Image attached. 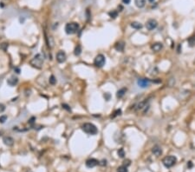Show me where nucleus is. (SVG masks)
<instances>
[{
	"mask_svg": "<svg viewBox=\"0 0 195 172\" xmlns=\"http://www.w3.org/2000/svg\"><path fill=\"white\" fill-rule=\"evenodd\" d=\"M82 131L89 135H96L98 133L96 126L91 123H85L84 124H82Z\"/></svg>",
	"mask_w": 195,
	"mask_h": 172,
	"instance_id": "f257e3e1",
	"label": "nucleus"
},
{
	"mask_svg": "<svg viewBox=\"0 0 195 172\" xmlns=\"http://www.w3.org/2000/svg\"><path fill=\"white\" fill-rule=\"evenodd\" d=\"M43 64H44V57L42 56L41 54L36 55L30 60V64L37 69H41Z\"/></svg>",
	"mask_w": 195,
	"mask_h": 172,
	"instance_id": "f03ea898",
	"label": "nucleus"
},
{
	"mask_svg": "<svg viewBox=\"0 0 195 172\" xmlns=\"http://www.w3.org/2000/svg\"><path fill=\"white\" fill-rule=\"evenodd\" d=\"M79 30V25L75 22H72V23H68L65 25V32L68 35L70 34H75Z\"/></svg>",
	"mask_w": 195,
	"mask_h": 172,
	"instance_id": "7ed1b4c3",
	"label": "nucleus"
},
{
	"mask_svg": "<svg viewBox=\"0 0 195 172\" xmlns=\"http://www.w3.org/2000/svg\"><path fill=\"white\" fill-rule=\"evenodd\" d=\"M176 157H175L174 156H167L166 157L163 159L162 163L166 166V168H171L172 166L174 165L175 163H176Z\"/></svg>",
	"mask_w": 195,
	"mask_h": 172,
	"instance_id": "20e7f679",
	"label": "nucleus"
},
{
	"mask_svg": "<svg viewBox=\"0 0 195 172\" xmlns=\"http://www.w3.org/2000/svg\"><path fill=\"white\" fill-rule=\"evenodd\" d=\"M106 63V58L102 54H99L96 57L95 60H94V64L96 65L98 68H101V67H103L104 64Z\"/></svg>",
	"mask_w": 195,
	"mask_h": 172,
	"instance_id": "39448f33",
	"label": "nucleus"
},
{
	"mask_svg": "<svg viewBox=\"0 0 195 172\" xmlns=\"http://www.w3.org/2000/svg\"><path fill=\"white\" fill-rule=\"evenodd\" d=\"M150 83H151V81L147 78H139L138 79V81H137V83H138V85H139V87H141V88L148 87Z\"/></svg>",
	"mask_w": 195,
	"mask_h": 172,
	"instance_id": "423d86ee",
	"label": "nucleus"
},
{
	"mask_svg": "<svg viewBox=\"0 0 195 172\" xmlns=\"http://www.w3.org/2000/svg\"><path fill=\"white\" fill-rule=\"evenodd\" d=\"M157 26H158L157 21L154 20V19H149V20L147 22V24H146V27H147V30H149V31H153V30L155 29Z\"/></svg>",
	"mask_w": 195,
	"mask_h": 172,
	"instance_id": "0eeeda50",
	"label": "nucleus"
},
{
	"mask_svg": "<svg viewBox=\"0 0 195 172\" xmlns=\"http://www.w3.org/2000/svg\"><path fill=\"white\" fill-rule=\"evenodd\" d=\"M66 53L62 50H59L57 53H56V60L58 63H64L66 61Z\"/></svg>",
	"mask_w": 195,
	"mask_h": 172,
	"instance_id": "6e6552de",
	"label": "nucleus"
},
{
	"mask_svg": "<svg viewBox=\"0 0 195 172\" xmlns=\"http://www.w3.org/2000/svg\"><path fill=\"white\" fill-rule=\"evenodd\" d=\"M99 164L100 162H98V160L95 159V158H90V159H88L86 161V166L88 168H94Z\"/></svg>",
	"mask_w": 195,
	"mask_h": 172,
	"instance_id": "1a4fd4ad",
	"label": "nucleus"
},
{
	"mask_svg": "<svg viewBox=\"0 0 195 172\" xmlns=\"http://www.w3.org/2000/svg\"><path fill=\"white\" fill-rule=\"evenodd\" d=\"M148 107H149V105H148V104H147V101H143V102H141L140 104H138V105H137V107H136V109H135V110H136L137 111L144 110V112H146V110H147Z\"/></svg>",
	"mask_w": 195,
	"mask_h": 172,
	"instance_id": "9d476101",
	"label": "nucleus"
},
{
	"mask_svg": "<svg viewBox=\"0 0 195 172\" xmlns=\"http://www.w3.org/2000/svg\"><path fill=\"white\" fill-rule=\"evenodd\" d=\"M17 83H18V78L16 77L15 76H11V77L7 80V83H8V85H10V87H13L15 85H17Z\"/></svg>",
	"mask_w": 195,
	"mask_h": 172,
	"instance_id": "9b49d317",
	"label": "nucleus"
},
{
	"mask_svg": "<svg viewBox=\"0 0 195 172\" xmlns=\"http://www.w3.org/2000/svg\"><path fill=\"white\" fill-rule=\"evenodd\" d=\"M162 48H163V44L161 43H154L151 46V49L155 52L160 51L162 50Z\"/></svg>",
	"mask_w": 195,
	"mask_h": 172,
	"instance_id": "f8f14e48",
	"label": "nucleus"
},
{
	"mask_svg": "<svg viewBox=\"0 0 195 172\" xmlns=\"http://www.w3.org/2000/svg\"><path fill=\"white\" fill-rule=\"evenodd\" d=\"M3 142L7 146H12L14 144V139L10 137H4L3 138Z\"/></svg>",
	"mask_w": 195,
	"mask_h": 172,
	"instance_id": "ddd939ff",
	"label": "nucleus"
},
{
	"mask_svg": "<svg viewBox=\"0 0 195 172\" xmlns=\"http://www.w3.org/2000/svg\"><path fill=\"white\" fill-rule=\"evenodd\" d=\"M152 152H153L154 155H155L156 156H160L162 154V149L160 146L155 145V146L153 147V149H152Z\"/></svg>",
	"mask_w": 195,
	"mask_h": 172,
	"instance_id": "4468645a",
	"label": "nucleus"
},
{
	"mask_svg": "<svg viewBox=\"0 0 195 172\" xmlns=\"http://www.w3.org/2000/svg\"><path fill=\"white\" fill-rule=\"evenodd\" d=\"M124 47H125V44L123 42H118V43H116L115 45H114V48H115V50H116L117 51H123Z\"/></svg>",
	"mask_w": 195,
	"mask_h": 172,
	"instance_id": "2eb2a0df",
	"label": "nucleus"
},
{
	"mask_svg": "<svg viewBox=\"0 0 195 172\" xmlns=\"http://www.w3.org/2000/svg\"><path fill=\"white\" fill-rule=\"evenodd\" d=\"M126 92H127V89H126V88H122V89L119 90L117 91V93H116V97H117V98H123Z\"/></svg>",
	"mask_w": 195,
	"mask_h": 172,
	"instance_id": "dca6fc26",
	"label": "nucleus"
},
{
	"mask_svg": "<svg viewBox=\"0 0 195 172\" xmlns=\"http://www.w3.org/2000/svg\"><path fill=\"white\" fill-rule=\"evenodd\" d=\"M135 3L138 8H143L146 4V0H135Z\"/></svg>",
	"mask_w": 195,
	"mask_h": 172,
	"instance_id": "f3484780",
	"label": "nucleus"
},
{
	"mask_svg": "<svg viewBox=\"0 0 195 172\" xmlns=\"http://www.w3.org/2000/svg\"><path fill=\"white\" fill-rule=\"evenodd\" d=\"M131 27L135 30H140L142 28V25L139 22H133V23H131Z\"/></svg>",
	"mask_w": 195,
	"mask_h": 172,
	"instance_id": "a211bd4d",
	"label": "nucleus"
},
{
	"mask_svg": "<svg viewBox=\"0 0 195 172\" xmlns=\"http://www.w3.org/2000/svg\"><path fill=\"white\" fill-rule=\"evenodd\" d=\"M187 42H188L189 45L191 46V47H193V46H195V37H189L188 39H187Z\"/></svg>",
	"mask_w": 195,
	"mask_h": 172,
	"instance_id": "6ab92c4d",
	"label": "nucleus"
},
{
	"mask_svg": "<svg viewBox=\"0 0 195 172\" xmlns=\"http://www.w3.org/2000/svg\"><path fill=\"white\" fill-rule=\"evenodd\" d=\"M74 53H75V56H80V54L82 53V48L80 45H77L76 47L75 48V50H74Z\"/></svg>",
	"mask_w": 195,
	"mask_h": 172,
	"instance_id": "aec40b11",
	"label": "nucleus"
},
{
	"mask_svg": "<svg viewBox=\"0 0 195 172\" xmlns=\"http://www.w3.org/2000/svg\"><path fill=\"white\" fill-rule=\"evenodd\" d=\"M151 69L153 70V71H148V73H149L150 75H152V76H155V75H157L158 73H159V71H158V69L156 68V67H151Z\"/></svg>",
	"mask_w": 195,
	"mask_h": 172,
	"instance_id": "412c9836",
	"label": "nucleus"
},
{
	"mask_svg": "<svg viewBox=\"0 0 195 172\" xmlns=\"http://www.w3.org/2000/svg\"><path fill=\"white\" fill-rule=\"evenodd\" d=\"M108 15L111 18H115V17L118 16V11L117 10H112V11H109L108 12Z\"/></svg>",
	"mask_w": 195,
	"mask_h": 172,
	"instance_id": "4be33fe9",
	"label": "nucleus"
},
{
	"mask_svg": "<svg viewBox=\"0 0 195 172\" xmlns=\"http://www.w3.org/2000/svg\"><path fill=\"white\" fill-rule=\"evenodd\" d=\"M117 154H118V156H120V158H123L125 156V151L124 149L121 148V149H119L118 151H117Z\"/></svg>",
	"mask_w": 195,
	"mask_h": 172,
	"instance_id": "5701e85b",
	"label": "nucleus"
},
{
	"mask_svg": "<svg viewBox=\"0 0 195 172\" xmlns=\"http://www.w3.org/2000/svg\"><path fill=\"white\" fill-rule=\"evenodd\" d=\"M117 172H128V169H127V167L124 165L120 166V167L117 169Z\"/></svg>",
	"mask_w": 195,
	"mask_h": 172,
	"instance_id": "b1692460",
	"label": "nucleus"
},
{
	"mask_svg": "<svg viewBox=\"0 0 195 172\" xmlns=\"http://www.w3.org/2000/svg\"><path fill=\"white\" fill-rule=\"evenodd\" d=\"M50 84H52V85H54V84H56V77L52 75V76H50Z\"/></svg>",
	"mask_w": 195,
	"mask_h": 172,
	"instance_id": "393cba45",
	"label": "nucleus"
},
{
	"mask_svg": "<svg viewBox=\"0 0 195 172\" xmlns=\"http://www.w3.org/2000/svg\"><path fill=\"white\" fill-rule=\"evenodd\" d=\"M120 114H121V110H116L114 112V115L111 116V117H115L117 116H120Z\"/></svg>",
	"mask_w": 195,
	"mask_h": 172,
	"instance_id": "a878e982",
	"label": "nucleus"
},
{
	"mask_svg": "<svg viewBox=\"0 0 195 172\" xmlns=\"http://www.w3.org/2000/svg\"><path fill=\"white\" fill-rule=\"evenodd\" d=\"M6 120H7V116H0V123H4Z\"/></svg>",
	"mask_w": 195,
	"mask_h": 172,
	"instance_id": "bb28decb",
	"label": "nucleus"
},
{
	"mask_svg": "<svg viewBox=\"0 0 195 172\" xmlns=\"http://www.w3.org/2000/svg\"><path fill=\"white\" fill-rule=\"evenodd\" d=\"M131 164V161L129 159H126L124 161V162H123V165L124 166H126V167H128V166H129Z\"/></svg>",
	"mask_w": 195,
	"mask_h": 172,
	"instance_id": "cd10ccee",
	"label": "nucleus"
},
{
	"mask_svg": "<svg viewBox=\"0 0 195 172\" xmlns=\"http://www.w3.org/2000/svg\"><path fill=\"white\" fill-rule=\"evenodd\" d=\"M62 108L65 109V110H68V111H71V109L69 108V106H68V104H62Z\"/></svg>",
	"mask_w": 195,
	"mask_h": 172,
	"instance_id": "c85d7f7f",
	"label": "nucleus"
},
{
	"mask_svg": "<svg viewBox=\"0 0 195 172\" xmlns=\"http://www.w3.org/2000/svg\"><path fill=\"white\" fill-rule=\"evenodd\" d=\"M8 47V44H2L1 45H0V48L2 49V50H6V48Z\"/></svg>",
	"mask_w": 195,
	"mask_h": 172,
	"instance_id": "c756f323",
	"label": "nucleus"
},
{
	"mask_svg": "<svg viewBox=\"0 0 195 172\" xmlns=\"http://www.w3.org/2000/svg\"><path fill=\"white\" fill-rule=\"evenodd\" d=\"M5 110V106L3 104H0V113H2Z\"/></svg>",
	"mask_w": 195,
	"mask_h": 172,
	"instance_id": "7c9ffc66",
	"label": "nucleus"
},
{
	"mask_svg": "<svg viewBox=\"0 0 195 172\" xmlns=\"http://www.w3.org/2000/svg\"><path fill=\"white\" fill-rule=\"evenodd\" d=\"M101 164L102 166H106L107 165V160H105V159H103V160H102L101 162H100V164Z\"/></svg>",
	"mask_w": 195,
	"mask_h": 172,
	"instance_id": "2f4dec72",
	"label": "nucleus"
},
{
	"mask_svg": "<svg viewBox=\"0 0 195 172\" xmlns=\"http://www.w3.org/2000/svg\"><path fill=\"white\" fill-rule=\"evenodd\" d=\"M104 98H105V99H106L107 101H108V100L110 99V94L109 93H105V94H104Z\"/></svg>",
	"mask_w": 195,
	"mask_h": 172,
	"instance_id": "473e14b6",
	"label": "nucleus"
},
{
	"mask_svg": "<svg viewBox=\"0 0 195 172\" xmlns=\"http://www.w3.org/2000/svg\"><path fill=\"white\" fill-rule=\"evenodd\" d=\"M193 164L191 161H189V162L187 163V167H188V169H192L193 168Z\"/></svg>",
	"mask_w": 195,
	"mask_h": 172,
	"instance_id": "72a5a7b5",
	"label": "nucleus"
},
{
	"mask_svg": "<svg viewBox=\"0 0 195 172\" xmlns=\"http://www.w3.org/2000/svg\"><path fill=\"white\" fill-rule=\"evenodd\" d=\"M34 120H36V118L33 116V117H31L30 119L29 123H34Z\"/></svg>",
	"mask_w": 195,
	"mask_h": 172,
	"instance_id": "f704fd0d",
	"label": "nucleus"
},
{
	"mask_svg": "<svg viewBox=\"0 0 195 172\" xmlns=\"http://www.w3.org/2000/svg\"><path fill=\"white\" fill-rule=\"evenodd\" d=\"M130 1H131V0H122V2L124 3V4H128L129 3H130Z\"/></svg>",
	"mask_w": 195,
	"mask_h": 172,
	"instance_id": "c9c22d12",
	"label": "nucleus"
},
{
	"mask_svg": "<svg viewBox=\"0 0 195 172\" xmlns=\"http://www.w3.org/2000/svg\"><path fill=\"white\" fill-rule=\"evenodd\" d=\"M153 82H154V83H160V82H161V80L158 78L157 80H154V81H153Z\"/></svg>",
	"mask_w": 195,
	"mask_h": 172,
	"instance_id": "e433bc0d",
	"label": "nucleus"
},
{
	"mask_svg": "<svg viewBox=\"0 0 195 172\" xmlns=\"http://www.w3.org/2000/svg\"><path fill=\"white\" fill-rule=\"evenodd\" d=\"M15 71H17V74H19V73H20V70H19L18 68H15Z\"/></svg>",
	"mask_w": 195,
	"mask_h": 172,
	"instance_id": "4c0bfd02",
	"label": "nucleus"
},
{
	"mask_svg": "<svg viewBox=\"0 0 195 172\" xmlns=\"http://www.w3.org/2000/svg\"><path fill=\"white\" fill-rule=\"evenodd\" d=\"M148 1H149V2H151V3H153L154 1V0H148Z\"/></svg>",
	"mask_w": 195,
	"mask_h": 172,
	"instance_id": "58836bf2",
	"label": "nucleus"
}]
</instances>
